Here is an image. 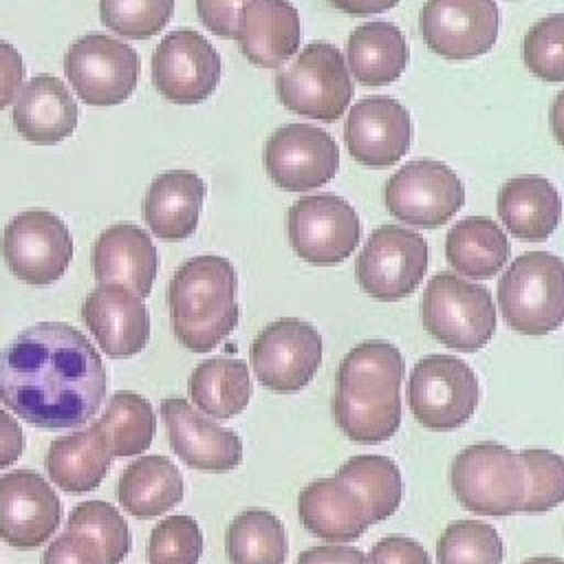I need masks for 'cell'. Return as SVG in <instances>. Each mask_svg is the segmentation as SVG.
I'll use <instances>...</instances> for the list:
<instances>
[{"label":"cell","instance_id":"1","mask_svg":"<svg viewBox=\"0 0 564 564\" xmlns=\"http://www.w3.org/2000/svg\"><path fill=\"white\" fill-rule=\"evenodd\" d=\"M106 388L99 352L66 322L33 324L0 352V401L33 427L62 430L93 421Z\"/></svg>","mask_w":564,"mask_h":564},{"label":"cell","instance_id":"2","mask_svg":"<svg viewBox=\"0 0 564 564\" xmlns=\"http://www.w3.org/2000/svg\"><path fill=\"white\" fill-rule=\"evenodd\" d=\"M236 269L220 256H196L183 262L170 286L167 306L176 339L192 352H209L238 324Z\"/></svg>","mask_w":564,"mask_h":564},{"label":"cell","instance_id":"3","mask_svg":"<svg viewBox=\"0 0 564 564\" xmlns=\"http://www.w3.org/2000/svg\"><path fill=\"white\" fill-rule=\"evenodd\" d=\"M498 306L505 322L531 337L564 324V260L549 251L518 256L498 282Z\"/></svg>","mask_w":564,"mask_h":564},{"label":"cell","instance_id":"4","mask_svg":"<svg viewBox=\"0 0 564 564\" xmlns=\"http://www.w3.org/2000/svg\"><path fill=\"white\" fill-rule=\"evenodd\" d=\"M458 502L478 516H513L524 502V463L500 443H476L456 454L449 469Z\"/></svg>","mask_w":564,"mask_h":564},{"label":"cell","instance_id":"5","mask_svg":"<svg viewBox=\"0 0 564 564\" xmlns=\"http://www.w3.org/2000/svg\"><path fill=\"white\" fill-rule=\"evenodd\" d=\"M421 319L425 330L443 346L474 352L496 330V306L487 286L454 273H436L423 291Z\"/></svg>","mask_w":564,"mask_h":564},{"label":"cell","instance_id":"6","mask_svg":"<svg viewBox=\"0 0 564 564\" xmlns=\"http://www.w3.org/2000/svg\"><path fill=\"white\" fill-rule=\"evenodd\" d=\"M275 93L284 108L317 121H335L352 97V82L344 55L328 42H311L295 64L275 77Z\"/></svg>","mask_w":564,"mask_h":564},{"label":"cell","instance_id":"7","mask_svg":"<svg viewBox=\"0 0 564 564\" xmlns=\"http://www.w3.org/2000/svg\"><path fill=\"white\" fill-rule=\"evenodd\" d=\"M480 401L476 372L454 355L423 357L408 383V403L414 419L434 432L465 425Z\"/></svg>","mask_w":564,"mask_h":564},{"label":"cell","instance_id":"8","mask_svg":"<svg viewBox=\"0 0 564 564\" xmlns=\"http://www.w3.org/2000/svg\"><path fill=\"white\" fill-rule=\"evenodd\" d=\"M64 73L84 104L117 106L137 88L139 55L126 42L93 31L70 44Z\"/></svg>","mask_w":564,"mask_h":564},{"label":"cell","instance_id":"9","mask_svg":"<svg viewBox=\"0 0 564 564\" xmlns=\"http://www.w3.org/2000/svg\"><path fill=\"white\" fill-rule=\"evenodd\" d=\"M2 258L20 282L53 284L70 264L73 238L66 223L53 212L26 209L7 223Z\"/></svg>","mask_w":564,"mask_h":564},{"label":"cell","instance_id":"10","mask_svg":"<svg viewBox=\"0 0 564 564\" xmlns=\"http://www.w3.org/2000/svg\"><path fill=\"white\" fill-rule=\"evenodd\" d=\"M383 198L397 220L434 229L465 205V185L443 161L416 159L388 178Z\"/></svg>","mask_w":564,"mask_h":564},{"label":"cell","instance_id":"11","mask_svg":"<svg viewBox=\"0 0 564 564\" xmlns=\"http://www.w3.org/2000/svg\"><path fill=\"white\" fill-rule=\"evenodd\" d=\"M359 286L375 300H403L427 271V242L414 229L381 225L370 234L357 258Z\"/></svg>","mask_w":564,"mask_h":564},{"label":"cell","instance_id":"12","mask_svg":"<svg viewBox=\"0 0 564 564\" xmlns=\"http://www.w3.org/2000/svg\"><path fill=\"white\" fill-rule=\"evenodd\" d=\"M361 220L352 205L335 194L302 196L289 209V240L308 264H339L359 245Z\"/></svg>","mask_w":564,"mask_h":564},{"label":"cell","instance_id":"13","mask_svg":"<svg viewBox=\"0 0 564 564\" xmlns=\"http://www.w3.org/2000/svg\"><path fill=\"white\" fill-rule=\"evenodd\" d=\"M322 364V335L302 319H275L251 344L258 381L273 392L306 388Z\"/></svg>","mask_w":564,"mask_h":564},{"label":"cell","instance_id":"14","mask_svg":"<svg viewBox=\"0 0 564 564\" xmlns=\"http://www.w3.org/2000/svg\"><path fill=\"white\" fill-rule=\"evenodd\" d=\"M220 55L207 37L192 29H176L159 42L152 55V82L172 104L194 106L218 86Z\"/></svg>","mask_w":564,"mask_h":564},{"label":"cell","instance_id":"15","mask_svg":"<svg viewBox=\"0 0 564 564\" xmlns=\"http://www.w3.org/2000/svg\"><path fill=\"white\" fill-rule=\"evenodd\" d=\"M262 161L278 187L300 194L326 185L337 174L339 148L317 126L286 123L269 137Z\"/></svg>","mask_w":564,"mask_h":564},{"label":"cell","instance_id":"16","mask_svg":"<svg viewBox=\"0 0 564 564\" xmlns=\"http://www.w3.org/2000/svg\"><path fill=\"white\" fill-rule=\"evenodd\" d=\"M496 0H425L419 29L427 48L447 59H474L498 40Z\"/></svg>","mask_w":564,"mask_h":564},{"label":"cell","instance_id":"17","mask_svg":"<svg viewBox=\"0 0 564 564\" xmlns=\"http://www.w3.org/2000/svg\"><path fill=\"white\" fill-rule=\"evenodd\" d=\"M62 502L31 469L0 476V538L20 551L42 546L59 527Z\"/></svg>","mask_w":564,"mask_h":564},{"label":"cell","instance_id":"18","mask_svg":"<svg viewBox=\"0 0 564 564\" xmlns=\"http://www.w3.org/2000/svg\"><path fill=\"white\" fill-rule=\"evenodd\" d=\"M170 447L189 467L200 471H231L242 460V441L212 419H205L185 399L170 397L161 403Z\"/></svg>","mask_w":564,"mask_h":564},{"label":"cell","instance_id":"19","mask_svg":"<svg viewBox=\"0 0 564 564\" xmlns=\"http://www.w3.org/2000/svg\"><path fill=\"white\" fill-rule=\"evenodd\" d=\"M82 319L112 359L141 352L150 339V313L143 300L121 284H97L82 304Z\"/></svg>","mask_w":564,"mask_h":564},{"label":"cell","instance_id":"20","mask_svg":"<svg viewBox=\"0 0 564 564\" xmlns=\"http://www.w3.org/2000/svg\"><path fill=\"white\" fill-rule=\"evenodd\" d=\"M412 141V121L405 106L392 97L359 99L346 121V148L355 161L368 167L397 163Z\"/></svg>","mask_w":564,"mask_h":564},{"label":"cell","instance_id":"21","mask_svg":"<svg viewBox=\"0 0 564 564\" xmlns=\"http://www.w3.org/2000/svg\"><path fill=\"white\" fill-rule=\"evenodd\" d=\"M302 524L328 542H352L370 524V509L361 494L344 478H317L297 496Z\"/></svg>","mask_w":564,"mask_h":564},{"label":"cell","instance_id":"22","mask_svg":"<svg viewBox=\"0 0 564 564\" xmlns=\"http://www.w3.org/2000/svg\"><path fill=\"white\" fill-rule=\"evenodd\" d=\"M159 271V251L148 231L119 223L99 234L93 245V273L99 282L130 289L141 300L150 295Z\"/></svg>","mask_w":564,"mask_h":564},{"label":"cell","instance_id":"23","mask_svg":"<svg viewBox=\"0 0 564 564\" xmlns=\"http://www.w3.org/2000/svg\"><path fill=\"white\" fill-rule=\"evenodd\" d=\"M236 40L260 68H280L300 46V13L291 0H249L240 9Z\"/></svg>","mask_w":564,"mask_h":564},{"label":"cell","instance_id":"24","mask_svg":"<svg viewBox=\"0 0 564 564\" xmlns=\"http://www.w3.org/2000/svg\"><path fill=\"white\" fill-rule=\"evenodd\" d=\"M13 126L29 143H59L77 128V104L62 79L35 75L20 88L13 104Z\"/></svg>","mask_w":564,"mask_h":564},{"label":"cell","instance_id":"25","mask_svg":"<svg viewBox=\"0 0 564 564\" xmlns=\"http://www.w3.org/2000/svg\"><path fill=\"white\" fill-rule=\"evenodd\" d=\"M205 181L189 170L159 174L143 203V216L154 236L161 240H185L196 231L205 200Z\"/></svg>","mask_w":564,"mask_h":564},{"label":"cell","instance_id":"26","mask_svg":"<svg viewBox=\"0 0 564 564\" xmlns=\"http://www.w3.org/2000/svg\"><path fill=\"white\" fill-rule=\"evenodd\" d=\"M498 216L516 238L542 242L560 225L562 198L555 185L544 176H513L498 194Z\"/></svg>","mask_w":564,"mask_h":564},{"label":"cell","instance_id":"27","mask_svg":"<svg viewBox=\"0 0 564 564\" xmlns=\"http://www.w3.org/2000/svg\"><path fill=\"white\" fill-rule=\"evenodd\" d=\"M405 372L403 355L381 339L361 341L337 368V388L359 401H386L399 394Z\"/></svg>","mask_w":564,"mask_h":564},{"label":"cell","instance_id":"28","mask_svg":"<svg viewBox=\"0 0 564 564\" xmlns=\"http://www.w3.org/2000/svg\"><path fill=\"white\" fill-rule=\"evenodd\" d=\"M110 449L93 423L86 430L59 436L46 454V471L51 480L68 494H86L97 489L110 469Z\"/></svg>","mask_w":564,"mask_h":564},{"label":"cell","instance_id":"29","mask_svg":"<svg viewBox=\"0 0 564 564\" xmlns=\"http://www.w3.org/2000/svg\"><path fill=\"white\" fill-rule=\"evenodd\" d=\"M183 476L165 456H141L119 476L117 498L134 518L148 520L174 509L183 500Z\"/></svg>","mask_w":564,"mask_h":564},{"label":"cell","instance_id":"30","mask_svg":"<svg viewBox=\"0 0 564 564\" xmlns=\"http://www.w3.org/2000/svg\"><path fill=\"white\" fill-rule=\"evenodd\" d=\"M348 66L364 86H386L408 66V44L397 24L372 20L348 37Z\"/></svg>","mask_w":564,"mask_h":564},{"label":"cell","instance_id":"31","mask_svg":"<svg viewBox=\"0 0 564 564\" xmlns=\"http://www.w3.org/2000/svg\"><path fill=\"white\" fill-rule=\"evenodd\" d=\"M509 240L505 231L487 216H467L458 220L445 240L449 264L465 278L489 280L509 260Z\"/></svg>","mask_w":564,"mask_h":564},{"label":"cell","instance_id":"32","mask_svg":"<svg viewBox=\"0 0 564 564\" xmlns=\"http://www.w3.org/2000/svg\"><path fill=\"white\" fill-rule=\"evenodd\" d=\"M189 397L194 405L214 416L231 419L251 399V377L242 359L212 357L200 361L189 375Z\"/></svg>","mask_w":564,"mask_h":564},{"label":"cell","instance_id":"33","mask_svg":"<svg viewBox=\"0 0 564 564\" xmlns=\"http://www.w3.org/2000/svg\"><path fill=\"white\" fill-rule=\"evenodd\" d=\"M225 553L231 564H284L289 553L284 524L267 509H245L227 527Z\"/></svg>","mask_w":564,"mask_h":564},{"label":"cell","instance_id":"34","mask_svg":"<svg viewBox=\"0 0 564 564\" xmlns=\"http://www.w3.org/2000/svg\"><path fill=\"white\" fill-rule=\"evenodd\" d=\"M112 458H128L145 452L154 438L156 414L150 401L137 392H115L106 412L95 421Z\"/></svg>","mask_w":564,"mask_h":564},{"label":"cell","instance_id":"35","mask_svg":"<svg viewBox=\"0 0 564 564\" xmlns=\"http://www.w3.org/2000/svg\"><path fill=\"white\" fill-rule=\"evenodd\" d=\"M337 476L361 494L370 509L372 524L390 518L401 505V471L388 456H352L337 469Z\"/></svg>","mask_w":564,"mask_h":564},{"label":"cell","instance_id":"36","mask_svg":"<svg viewBox=\"0 0 564 564\" xmlns=\"http://www.w3.org/2000/svg\"><path fill=\"white\" fill-rule=\"evenodd\" d=\"M333 416L337 427L352 443H381L399 430L401 397L397 394L386 401H359L337 388L333 394Z\"/></svg>","mask_w":564,"mask_h":564},{"label":"cell","instance_id":"37","mask_svg":"<svg viewBox=\"0 0 564 564\" xmlns=\"http://www.w3.org/2000/svg\"><path fill=\"white\" fill-rule=\"evenodd\" d=\"M502 538L480 520H456L436 542L438 564H502Z\"/></svg>","mask_w":564,"mask_h":564},{"label":"cell","instance_id":"38","mask_svg":"<svg viewBox=\"0 0 564 564\" xmlns=\"http://www.w3.org/2000/svg\"><path fill=\"white\" fill-rule=\"evenodd\" d=\"M68 529L86 533L101 551L106 564H121L130 553L132 538L123 516L104 500H88L70 511Z\"/></svg>","mask_w":564,"mask_h":564},{"label":"cell","instance_id":"39","mask_svg":"<svg viewBox=\"0 0 564 564\" xmlns=\"http://www.w3.org/2000/svg\"><path fill=\"white\" fill-rule=\"evenodd\" d=\"M174 13V0H99L101 22L117 35L148 40L156 35Z\"/></svg>","mask_w":564,"mask_h":564},{"label":"cell","instance_id":"40","mask_svg":"<svg viewBox=\"0 0 564 564\" xmlns=\"http://www.w3.org/2000/svg\"><path fill=\"white\" fill-rule=\"evenodd\" d=\"M524 463L522 513H544L564 502V458L551 449L520 452Z\"/></svg>","mask_w":564,"mask_h":564},{"label":"cell","instance_id":"41","mask_svg":"<svg viewBox=\"0 0 564 564\" xmlns=\"http://www.w3.org/2000/svg\"><path fill=\"white\" fill-rule=\"evenodd\" d=\"M200 555L203 533L192 516H167L150 533V564H198Z\"/></svg>","mask_w":564,"mask_h":564},{"label":"cell","instance_id":"42","mask_svg":"<svg viewBox=\"0 0 564 564\" xmlns=\"http://www.w3.org/2000/svg\"><path fill=\"white\" fill-rule=\"evenodd\" d=\"M524 66L544 82H564V13L535 22L522 44Z\"/></svg>","mask_w":564,"mask_h":564},{"label":"cell","instance_id":"43","mask_svg":"<svg viewBox=\"0 0 564 564\" xmlns=\"http://www.w3.org/2000/svg\"><path fill=\"white\" fill-rule=\"evenodd\" d=\"M42 564H106V560L86 533L68 529L46 546Z\"/></svg>","mask_w":564,"mask_h":564},{"label":"cell","instance_id":"44","mask_svg":"<svg viewBox=\"0 0 564 564\" xmlns=\"http://www.w3.org/2000/svg\"><path fill=\"white\" fill-rule=\"evenodd\" d=\"M245 2L249 0H196V13L214 35L236 40L238 18Z\"/></svg>","mask_w":564,"mask_h":564},{"label":"cell","instance_id":"45","mask_svg":"<svg viewBox=\"0 0 564 564\" xmlns=\"http://www.w3.org/2000/svg\"><path fill=\"white\" fill-rule=\"evenodd\" d=\"M370 564H430L427 551L408 535H388L379 540L368 557Z\"/></svg>","mask_w":564,"mask_h":564},{"label":"cell","instance_id":"46","mask_svg":"<svg viewBox=\"0 0 564 564\" xmlns=\"http://www.w3.org/2000/svg\"><path fill=\"white\" fill-rule=\"evenodd\" d=\"M24 64L18 48L4 40H0V110L7 108L22 86Z\"/></svg>","mask_w":564,"mask_h":564},{"label":"cell","instance_id":"47","mask_svg":"<svg viewBox=\"0 0 564 564\" xmlns=\"http://www.w3.org/2000/svg\"><path fill=\"white\" fill-rule=\"evenodd\" d=\"M297 564H370V562L359 549L324 544V546H313L302 551L297 557Z\"/></svg>","mask_w":564,"mask_h":564},{"label":"cell","instance_id":"48","mask_svg":"<svg viewBox=\"0 0 564 564\" xmlns=\"http://www.w3.org/2000/svg\"><path fill=\"white\" fill-rule=\"evenodd\" d=\"M24 449V434L20 423L0 408V469L13 465Z\"/></svg>","mask_w":564,"mask_h":564},{"label":"cell","instance_id":"49","mask_svg":"<svg viewBox=\"0 0 564 564\" xmlns=\"http://www.w3.org/2000/svg\"><path fill=\"white\" fill-rule=\"evenodd\" d=\"M399 0H330V4L348 15H375L388 11Z\"/></svg>","mask_w":564,"mask_h":564},{"label":"cell","instance_id":"50","mask_svg":"<svg viewBox=\"0 0 564 564\" xmlns=\"http://www.w3.org/2000/svg\"><path fill=\"white\" fill-rule=\"evenodd\" d=\"M551 128H553L555 141L564 148V90L557 93V97L551 106Z\"/></svg>","mask_w":564,"mask_h":564},{"label":"cell","instance_id":"51","mask_svg":"<svg viewBox=\"0 0 564 564\" xmlns=\"http://www.w3.org/2000/svg\"><path fill=\"white\" fill-rule=\"evenodd\" d=\"M522 564H564V560L551 557V555H540V557H531V560H527Z\"/></svg>","mask_w":564,"mask_h":564}]
</instances>
